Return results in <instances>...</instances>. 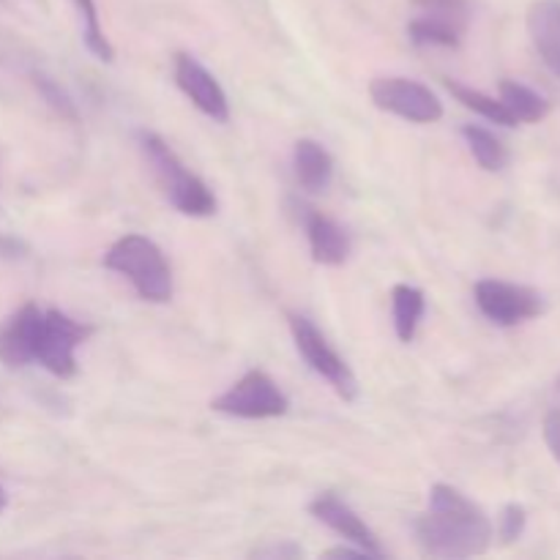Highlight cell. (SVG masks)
I'll return each instance as SVG.
<instances>
[{
    "label": "cell",
    "mask_w": 560,
    "mask_h": 560,
    "mask_svg": "<svg viewBox=\"0 0 560 560\" xmlns=\"http://www.w3.org/2000/svg\"><path fill=\"white\" fill-rule=\"evenodd\" d=\"M492 523L485 509L448 485L430 490L427 512L416 520V539L424 556L463 560L485 556L492 545Z\"/></svg>",
    "instance_id": "1"
},
{
    "label": "cell",
    "mask_w": 560,
    "mask_h": 560,
    "mask_svg": "<svg viewBox=\"0 0 560 560\" xmlns=\"http://www.w3.org/2000/svg\"><path fill=\"white\" fill-rule=\"evenodd\" d=\"M104 268L120 273L142 301L167 304L173 299V268L164 252L145 235L129 233L115 241L104 255Z\"/></svg>",
    "instance_id": "2"
},
{
    "label": "cell",
    "mask_w": 560,
    "mask_h": 560,
    "mask_svg": "<svg viewBox=\"0 0 560 560\" xmlns=\"http://www.w3.org/2000/svg\"><path fill=\"white\" fill-rule=\"evenodd\" d=\"M140 148L145 153L148 164L156 173L159 184H162L167 200L178 208L186 217H213L217 213V197L213 191L197 178L195 173L184 167L173 148L153 131H140Z\"/></svg>",
    "instance_id": "3"
},
{
    "label": "cell",
    "mask_w": 560,
    "mask_h": 560,
    "mask_svg": "<svg viewBox=\"0 0 560 560\" xmlns=\"http://www.w3.org/2000/svg\"><path fill=\"white\" fill-rule=\"evenodd\" d=\"M416 14L408 22V38L419 47L457 49L470 27V0H410Z\"/></svg>",
    "instance_id": "4"
},
{
    "label": "cell",
    "mask_w": 560,
    "mask_h": 560,
    "mask_svg": "<svg viewBox=\"0 0 560 560\" xmlns=\"http://www.w3.org/2000/svg\"><path fill=\"white\" fill-rule=\"evenodd\" d=\"M93 334L91 326H82L74 317L60 310H44L36 339V359L49 375L69 381L77 375V348Z\"/></svg>",
    "instance_id": "5"
},
{
    "label": "cell",
    "mask_w": 560,
    "mask_h": 560,
    "mask_svg": "<svg viewBox=\"0 0 560 560\" xmlns=\"http://www.w3.org/2000/svg\"><path fill=\"white\" fill-rule=\"evenodd\" d=\"M290 331H293V342L299 348L301 359L312 366V372L328 381V386L345 399V402H353L359 397V381H355L353 370L348 366V361L331 348L326 337H323L320 328L304 315H290Z\"/></svg>",
    "instance_id": "6"
},
{
    "label": "cell",
    "mask_w": 560,
    "mask_h": 560,
    "mask_svg": "<svg viewBox=\"0 0 560 560\" xmlns=\"http://www.w3.org/2000/svg\"><path fill=\"white\" fill-rule=\"evenodd\" d=\"M211 410L235 419H279L290 410V399L277 386L271 375L262 370H249L238 383L219 394L211 402Z\"/></svg>",
    "instance_id": "7"
},
{
    "label": "cell",
    "mask_w": 560,
    "mask_h": 560,
    "mask_svg": "<svg viewBox=\"0 0 560 560\" xmlns=\"http://www.w3.org/2000/svg\"><path fill=\"white\" fill-rule=\"evenodd\" d=\"M476 306L487 320L501 328L520 326V323L536 320L545 312V299L539 290L525 284L501 282V279H481L474 288Z\"/></svg>",
    "instance_id": "8"
},
{
    "label": "cell",
    "mask_w": 560,
    "mask_h": 560,
    "mask_svg": "<svg viewBox=\"0 0 560 560\" xmlns=\"http://www.w3.org/2000/svg\"><path fill=\"white\" fill-rule=\"evenodd\" d=\"M370 96L375 107L410 120V124H438L443 118L441 98L427 85L405 80V77H381L372 82Z\"/></svg>",
    "instance_id": "9"
},
{
    "label": "cell",
    "mask_w": 560,
    "mask_h": 560,
    "mask_svg": "<svg viewBox=\"0 0 560 560\" xmlns=\"http://www.w3.org/2000/svg\"><path fill=\"white\" fill-rule=\"evenodd\" d=\"M175 82L184 91V96L208 115L217 124H228L230 120V102L224 88L219 85L217 77L189 52L175 55Z\"/></svg>",
    "instance_id": "10"
},
{
    "label": "cell",
    "mask_w": 560,
    "mask_h": 560,
    "mask_svg": "<svg viewBox=\"0 0 560 560\" xmlns=\"http://www.w3.org/2000/svg\"><path fill=\"white\" fill-rule=\"evenodd\" d=\"M310 514L317 520V523H323L326 528H331L334 534L342 536V541H350V545L361 547V550L370 552L372 558H386V552H383L381 541H377V536L372 534L370 525H366L364 520L348 506V503L339 501L334 492H323V495H317L315 501L310 503Z\"/></svg>",
    "instance_id": "11"
},
{
    "label": "cell",
    "mask_w": 560,
    "mask_h": 560,
    "mask_svg": "<svg viewBox=\"0 0 560 560\" xmlns=\"http://www.w3.org/2000/svg\"><path fill=\"white\" fill-rule=\"evenodd\" d=\"M42 315L44 310H38L36 304H25L9 320L0 323V364L11 366V370L33 364Z\"/></svg>",
    "instance_id": "12"
},
{
    "label": "cell",
    "mask_w": 560,
    "mask_h": 560,
    "mask_svg": "<svg viewBox=\"0 0 560 560\" xmlns=\"http://www.w3.org/2000/svg\"><path fill=\"white\" fill-rule=\"evenodd\" d=\"M304 228L310 249L320 266H342L350 257V235L339 222L315 208H304Z\"/></svg>",
    "instance_id": "13"
},
{
    "label": "cell",
    "mask_w": 560,
    "mask_h": 560,
    "mask_svg": "<svg viewBox=\"0 0 560 560\" xmlns=\"http://www.w3.org/2000/svg\"><path fill=\"white\" fill-rule=\"evenodd\" d=\"M528 33L547 69L560 77V0H536L530 5Z\"/></svg>",
    "instance_id": "14"
},
{
    "label": "cell",
    "mask_w": 560,
    "mask_h": 560,
    "mask_svg": "<svg viewBox=\"0 0 560 560\" xmlns=\"http://www.w3.org/2000/svg\"><path fill=\"white\" fill-rule=\"evenodd\" d=\"M293 167H295V178H299L301 189L310 191V195H320V191H326L328 186H331L334 159L317 140L304 137V140L295 142Z\"/></svg>",
    "instance_id": "15"
},
{
    "label": "cell",
    "mask_w": 560,
    "mask_h": 560,
    "mask_svg": "<svg viewBox=\"0 0 560 560\" xmlns=\"http://www.w3.org/2000/svg\"><path fill=\"white\" fill-rule=\"evenodd\" d=\"M392 310H394V331L399 342H413L416 331L421 326V317L427 312V299L413 284H397L392 290Z\"/></svg>",
    "instance_id": "16"
},
{
    "label": "cell",
    "mask_w": 560,
    "mask_h": 560,
    "mask_svg": "<svg viewBox=\"0 0 560 560\" xmlns=\"http://www.w3.org/2000/svg\"><path fill=\"white\" fill-rule=\"evenodd\" d=\"M501 102L517 118V124H539V120H545L550 115V102L541 93H536L534 88L523 85V82L503 80Z\"/></svg>",
    "instance_id": "17"
},
{
    "label": "cell",
    "mask_w": 560,
    "mask_h": 560,
    "mask_svg": "<svg viewBox=\"0 0 560 560\" xmlns=\"http://www.w3.org/2000/svg\"><path fill=\"white\" fill-rule=\"evenodd\" d=\"M443 85H446V91L452 93L463 107L474 109V113L481 115V118L492 120V124L498 126H506V129H514V126H517V118L509 113V107L501 102V98H492L487 96V93L476 91V88L463 85V82H454V80H443Z\"/></svg>",
    "instance_id": "18"
},
{
    "label": "cell",
    "mask_w": 560,
    "mask_h": 560,
    "mask_svg": "<svg viewBox=\"0 0 560 560\" xmlns=\"http://www.w3.org/2000/svg\"><path fill=\"white\" fill-rule=\"evenodd\" d=\"M463 137L468 142L470 153L479 162L481 170L487 173H501L503 167L509 164V148L503 145V140L498 135H492L490 129L479 124H468L463 126Z\"/></svg>",
    "instance_id": "19"
},
{
    "label": "cell",
    "mask_w": 560,
    "mask_h": 560,
    "mask_svg": "<svg viewBox=\"0 0 560 560\" xmlns=\"http://www.w3.org/2000/svg\"><path fill=\"white\" fill-rule=\"evenodd\" d=\"M74 5H77V14H80V22H82V42H85L88 52L96 55L102 63H113L115 49H113V44L107 42V36H104L102 22H98L96 3H93V0H74Z\"/></svg>",
    "instance_id": "20"
},
{
    "label": "cell",
    "mask_w": 560,
    "mask_h": 560,
    "mask_svg": "<svg viewBox=\"0 0 560 560\" xmlns=\"http://www.w3.org/2000/svg\"><path fill=\"white\" fill-rule=\"evenodd\" d=\"M33 85L38 88V93H42L44 102H47L49 107H52L55 113L60 115V118L77 120L74 102H71L69 93H66L63 88H60L58 82L52 80V77H47V74H42V71H36V74H33Z\"/></svg>",
    "instance_id": "21"
},
{
    "label": "cell",
    "mask_w": 560,
    "mask_h": 560,
    "mask_svg": "<svg viewBox=\"0 0 560 560\" xmlns=\"http://www.w3.org/2000/svg\"><path fill=\"white\" fill-rule=\"evenodd\" d=\"M525 525H528V512L520 503H509L501 512V525H498L503 545H514L517 539H523Z\"/></svg>",
    "instance_id": "22"
},
{
    "label": "cell",
    "mask_w": 560,
    "mask_h": 560,
    "mask_svg": "<svg viewBox=\"0 0 560 560\" xmlns=\"http://www.w3.org/2000/svg\"><path fill=\"white\" fill-rule=\"evenodd\" d=\"M304 556V550H301L299 545H293V541H268L266 547H257L255 550V558H299Z\"/></svg>",
    "instance_id": "23"
},
{
    "label": "cell",
    "mask_w": 560,
    "mask_h": 560,
    "mask_svg": "<svg viewBox=\"0 0 560 560\" xmlns=\"http://www.w3.org/2000/svg\"><path fill=\"white\" fill-rule=\"evenodd\" d=\"M545 443L547 448H550V454L556 457V463L560 465V413L558 410H552V413H547L545 419Z\"/></svg>",
    "instance_id": "24"
},
{
    "label": "cell",
    "mask_w": 560,
    "mask_h": 560,
    "mask_svg": "<svg viewBox=\"0 0 560 560\" xmlns=\"http://www.w3.org/2000/svg\"><path fill=\"white\" fill-rule=\"evenodd\" d=\"M323 556H326V558H353V560L372 558L370 552L361 550V547H355V545H350V541H348V545H342V547H331V550H326Z\"/></svg>",
    "instance_id": "25"
},
{
    "label": "cell",
    "mask_w": 560,
    "mask_h": 560,
    "mask_svg": "<svg viewBox=\"0 0 560 560\" xmlns=\"http://www.w3.org/2000/svg\"><path fill=\"white\" fill-rule=\"evenodd\" d=\"M20 252H25V246L14 238H0V255L3 257H16Z\"/></svg>",
    "instance_id": "26"
},
{
    "label": "cell",
    "mask_w": 560,
    "mask_h": 560,
    "mask_svg": "<svg viewBox=\"0 0 560 560\" xmlns=\"http://www.w3.org/2000/svg\"><path fill=\"white\" fill-rule=\"evenodd\" d=\"M5 506H9V495H5V490L0 487V512H5Z\"/></svg>",
    "instance_id": "27"
}]
</instances>
